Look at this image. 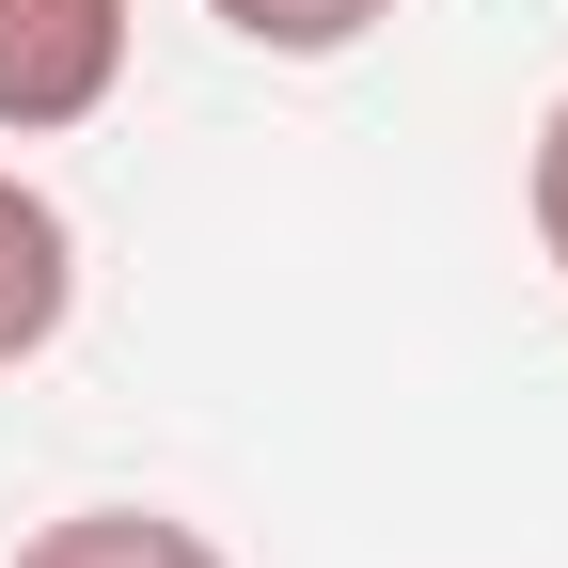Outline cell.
I'll return each instance as SVG.
<instances>
[{
  "label": "cell",
  "instance_id": "2",
  "mask_svg": "<svg viewBox=\"0 0 568 568\" xmlns=\"http://www.w3.org/2000/svg\"><path fill=\"white\" fill-rule=\"evenodd\" d=\"M63 316H80V222L0 159V379L32 364V347H63Z\"/></svg>",
  "mask_w": 568,
  "mask_h": 568
},
{
  "label": "cell",
  "instance_id": "5",
  "mask_svg": "<svg viewBox=\"0 0 568 568\" xmlns=\"http://www.w3.org/2000/svg\"><path fill=\"white\" fill-rule=\"evenodd\" d=\"M521 222H537V253L568 268V95L537 111V142H521Z\"/></svg>",
  "mask_w": 568,
  "mask_h": 568
},
{
  "label": "cell",
  "instance_id": "1",
  "mask_svg": "<svg viewBox=\"0 0 568 568\" xmlns=\"http://www.w3.org/2000/svg\"><path fill=\"white\" fill-rule=\"evenodd\" d=\"M126 0H0V142H63L126 95Z\"/></svg>",
  "mask_w": 568,
  "mask_h": 568
},
{
  "label": "cell",
  "instance_id": "4",
  "mask_svg": "<svg viewBox=\"0 0 568 568\" xmlns=\"http://www.w3.org/2000/svg\"><path fill=\"white\" fill-rule=\"evenodd\" d=\"M205 17H222L237 48H268V63H347L395 0H205Z\"/></svg>",
  "mask_w": 568,
  "mask_h": 568
},
{
  "label": "cell",
  "instance_id": "3",
  "mask_svg": "<svg viewBox=\"0 0 568 568\" xmlns=\"http://www.w3.org/2000/svg\"><path fill=\"white\" fill-rule=\"evenodd\" d=\"M17 568H237V552L174 506H63V521L17 537Z\"/></svg>",
  "mask_w": 568,
  "mask_h": 568
}]
</instances>
